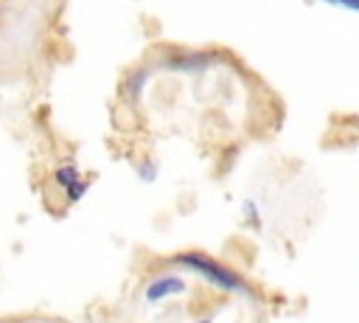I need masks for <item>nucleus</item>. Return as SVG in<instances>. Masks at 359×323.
Segmentation results:
<instances>
[{
	"label": "nucleus",
	"mask_w": 359,
	"mask_h": 323,
	"mask_svg": "<svg viewBox=\"0 0 359 323\" xmlns=\"http://www.w3.org/2000/svg\"><path fill=\"white\" fill-rule=\"evenodd\" d=\"M79 180H81V171H79L73 163H62V166L53 171V183H56L62 191H65V188H70V185H73V183H79Z\"/></svg>",
	"instance_id": "nucleus-4"
},
{
	"label": "nucleus",
	"mask_w": 359,
	"mask_h": 323,
	"mask_svg": "<svg viewBox=\"0 0 359 323\" xmlns=\"http://www.w3.org/2000/svg\"><path fill=\"white\" fill-rule=\"evenodd\" d=\"M84 191H87V180H84V177H81L79 183H73L70 188H65L67 199H73V202H76V199H81V197H84Z\"/></svg>",
	"instance_id": "nucleus-7"
},
{
	"label": "nucleus",
	"mask_w": 359,
	"mask_h": 323,
	"mask_svg": "<svg viewBox=\"0 0 359 323\" xmlns=\"http://www.w3.org/2000/svg\"><path fill=\"white\" fill-rule=\"evenodd\" d=\"M135 171H137V177H140L143 183H151V180H157V171H160V169H157L154 160H140Z\"/></svg>",
	"instance_id": "nucleus-6"
},
{
	"label": "nucleus",
	"mask_w": 359,
	"mask_h": 323,
	"mask_svg": "<svg viewBox=\"0 0 359 323\" xmlns=\"http://www.w3.org/2000/svg\"><path fill=\"white\" fill-rule=\"evenodd\" d=\"M174 261H177L180 267L196 272L199 278H205L213 289L236 292V295H250V286H247V281H244L238 272H233L227 264H222V261H216V258H210V256H205V253L185 250V253L174 256Z\"/></svg>",
	"instance_id": "nucleus-1"
},
{
	"label": "nucleus",
	"mask_w": 359,
	"mask_h": 323,
	"mask_svg": "<svg viewBox=\"0 0 359 323\" xmlns=\"http://www.w3.org/2000/svg\"><path fill=\"white\" fill-rule=\"evenodd\" d=\"M185 292H188V281H185L182 275H177V272H160V275H154V278L143 286V301H146L149 306H154V303H163V301H168V298L185 295Z\"/></svg>",
	"instance_id": "nucleus-2"
},
{
	"label": "nucleus",
	"mask_w": 359,
	"mask_h": 323,
	"mask_svg": "<svg viewBox=\"0 0 359 323\" xmlns=\"http://www.w3.org/2000/svg\"><path fill=\"white\" fill-rule=\"evenodd\" d=\"M210 56L208 53H180V56H174V62H168V67H174V70H188V73H199V70H205L210 62H208Z\"/></svg>",
	"instance_id": "nucleus-3"
},
{
	"label": "nucleus",
	"mask_w": 359,
	"mask_h": 323,
	"mask_svg": "<svg viewBox=\"0 0 359 323\" xmlns=\"http://www.w3.org/2000/svg\"><path fill=\"white\" fill-rule=\"evenodd\" d=\"M196 323H213V320H210V317H199Z\"/></svg>",
	"instance_id": "nucleus-9"
},
{
	"label": "nucleus",
	"mask_w": 359,
	"mask_h": 323,
	"mask_svg": "<svg viewBox=\"0 0 359 323\" xmlns=\"http://www.w3.org/2000/svg\"><path fill=\"white\" fill-rule=\"evenodd\" d=\"M325 3H331V6H342V8H348V11L356 8V0H325Z\"/></svg>",
	"instance_id": "nucleus-8"
},
{
	"label": "nucleus",
	"mask_w": 359,
	"mask_h": 323,
	"mask_svg": "<svg viewBox=\"0 0 359 323\" xmlns=\"http://www.w3.org/2000/svg\"><path fill=\"white\" fill-rule=\"evenodd\" d=\"M149 79V70L146 67H137L135 73H132V79H129V95L137 101L140 95H143V81Z\"/></svg>",
	"instance_id": "nucleus-5"
}]
</instances>
